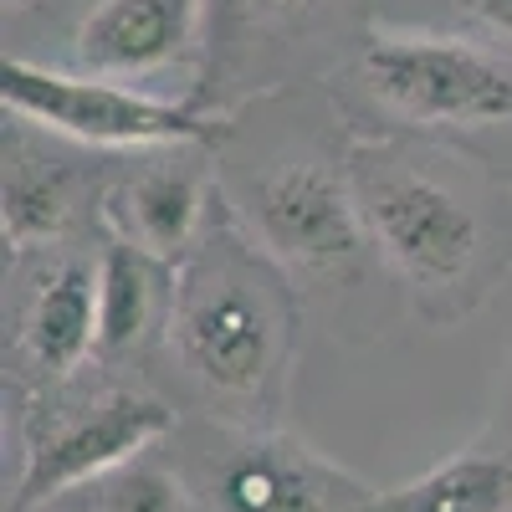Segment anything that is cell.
<instances>
[{
    "mask_svg": "<svg viewBox=\"0 0 512 512\" xmlns=\"http://www.w3.org/2000/svg\"><path fill=\"white\" fill-rule=\"evenodd\" d=\"M205 0H98L72 47L77 67L98 77H149L195 52Z\"/></svg>",
    "mask_w": 512,
    "mask_h": 512,
    "instance_id": "8",
    "label": "cell"
},
{
    "mask_svg": "<svg viewBox=\"0 0 512 512\" xmlns=\"http://www.w3.org/2000/svg\"><path fill=\"white\" fill-rule=\"evenodd\" d=\"M21 344L31 369L47 379H67L88 354H98V267L67 256L41 277L26 308Z\"/></svg>",
    "mask_w": 512,
    "mask_h": 512,
    "instance_id": "10",
    "label": "cell"
},
{
    "mask_svg": "<svg viewBox=\"0 0 512 512\" xmlns=\"http://www.w3.org/2000/svg\"><path fill=\"white\" fill-rule=\"evenodd\" d=\"M246 221L287 272H338L369 241L349 175L313 159L267 169L251 185Z\"/></svg>",
    "mask_w": 512,
    "mask_h": 512,
    "instance_id": "6",
    "label": "cell"
},
{
    "mask_svg": "<svg viewBox=\"0 0 512 512\" xmlns=\"http://www.w3.org/2000/svg\"><path fill=\"white\" fill-rule=\"evenodd\" d=\"M369 98L431 134H472L512 123V57L461 36L369 31L359 47Z\"/></svg>",
    "mask_w": 512,
    "mask_h": 512,
    "instance_id": "3",
    "label": "cell"
},
{
    "mask_svg": "<svg viewBox=\"0 0 512 512\" xmlns=\"http://www.w3.org/2000/svg\"><path fill=\"white\" fill-rule=\"evenodd\" d=\"M103 226L113 241L180 267L205 236V180L180 164H154L103 195Z\"/></svg>",
    "mask_w": 512,
    "mask_h": 512,
    "instance_id": "9",
    "label": "cell"
},
{
    "mask_svg": "<svg viewBox=\"0 0 512 512\" xmlns=\"http://www.w3.org/2000/svg\"><path fill=\"white\" fill-rule=\"evenodd\" d=\"M262 11H277V16H287V11H308L313 0H256Z\"/></svg>",
    "mask_w": 512,
    "mask_h": 512,
    "instance_id": "16",
    "label": "cell"
},
{
    "mask_svg": "<svg viewBox=\"0 0 512 512\" xmlns=\"http://www.w3.org/2000/svg\"><path fill=\"white\" fill-rule=\"evenodd\" d=\"M164 272H175V267H164L154 256L134 251L128 241L108 236L98 256V354H123L149 333Z\"/></svg>",
    "mask_w": 512,
    "mask_h": 512,
    "instance_id": "12",
    "label": "cell"
},
{
    "mask_svg": "<svg viewBox=\"0 0 512 512\" xmlns=\"http://www.w3.org/2000/svg\"><path fill=\"white\" fill-rule=\"evenodd\" d=\"M359 216L390 272L431 323L466 318L507 272L512 241L497 210L456 185L436 159L400 144H359L344 164Z\"/></svg>",
    "mask_w": 512,
    "mask_h": 512,
    "instance_id": "1",
    "label": "cell"
},
{
    "mask_svg": "<svg viewBox=\"0 0 512 512\" xmlns=\"http://www.w3.org/2000/svg\"><path fill=\"white\" fill-rule=\"evenodd\" d=\"M77 492H88L93 512H190L185 487L164 466H144V461H128Z\"/></svg>",
    "mask_w": 512,
    "mask_h": 512,
    "instance_id": "14",
    "label": "cell"
},
{
    "mask_svg": "<svg viewBox=\"0 0 512 512\" xmlns=\"http://www.w3.org/2000/svg\"><path fill=\"white\" fill-rule=\"evenodd\" d=\"M6 6H26V0H6Z\"/></svg>",
    "mask_w": 512,
    "mask_h": 512,
    "instance_id": "17",
    "label": "cell"
},
{
    "mask_svg": "<svg viewBox=\"0 0 512 512\" xmlns=\"http://www.w3.org/2000/svg\"><path fill=\"white\" fill-rule=\"evenodd\" d=\"M287 328V267L256 236H236L231 221H210L169 287V344L185 369L216 395H262Z\"/></svg>",
    "mask_w": 512,
    "mask_h": 512,
    "instance_id": "2",
    "label": "cell"
},
{
    "mask_svg": "<svg viewBox=\"0 0 512 512\" xmlns=\"http://www.w3.org/2000/svg\"><path fill=\"white\" fill-rule=\"evenodd\" d=\"M0 103L47 134L93 149H185L216 139L221 128V118L205 108L139 93L118 77L62 72L26 57H6L0 67Z\"/></svg>",
    "mask_w": 512,
    "mask_h": 512,
    "instance_id": "4",
    "label": "cell"
},
{
    "mask_svg": "<svg viewBox=\"0 0 512 512\" xmlns=\"http://www.w3.org/2000/svg\"><path fill=\"white\" fill-rule=\"evenodd\" d=\"M364 512H512V456H451L395 492H374Z\"/></svg>",
    "mask_w": 512,
    "mask_h": 512,
    "instance_id": "11",
    "label": "cell"
},
{
    "mask_svg": "<svg viewBox=\"0 0 512 512\" xmlns=\"http://www.w3.org/2000/svg\"><path fill=\"white\" fill-rule=\"evenodd\" d=\"M497 36H512V0H466Z\"/></svg>",
    "mask_w": 512,
    "mask_h": 512,
    "instance_id": "15",
    "label": "cell"
},
{
    "mask_svg": "<svg viewBox=\"0 0 512 512\" xmlns=\"http://www.w3.org/2000/svg\"><path fill=\"white\" fill-rule=\"evenodd\" d=\"M72 190L62 169H36L6 154V190H0V231L11 251H36L67 231Z\"/></svg>",
    "mask_w": 512,
    "mask_h": 512,
    "instance_id": "13",
    "label": "cell"
},
{
    "mask_svg": "<svg viewBox=\"0 0 512 512\" xmlns=\"http://www.w3.org/2000/svg\"><path fill=\"white\" fill-rule=\"evenodd\" d=\"M369 502V487L292 441H246L216 472L221 512H364Z\"/></svg>",
    "mask_w": 512,
    "mask_h": 512,
    "instance_id": "7",
    "label": "cell"
},
{
    "mask_svg": "<svg viewBox=\"0 0 512 512\" xmlns=\"http://www.w3.org/2000/svg\"><path fill=\"white\" fill-rule=\"evenodd\" d=\"M169 425H175V410L144 390H108L72 410H52V425L31 431L16 512H31L62 492H77L118 472V466L139 461L154 441L169 436Z\"/></svg>",
    "mask_w": 512,
    "mask_h": 512,
    "instance_id": "5",
    "label": "cell"
}]
</instances>
